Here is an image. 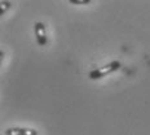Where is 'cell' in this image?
Returning a JSON list of instances; mask_svg holds the SVG:
<instances>
[{
	"label": "cell",
	"instance_id": "277c9868",
	"mask_svg": "<svg viewBox=\"0 0 150 135\" xmlns=\"http://www.w3.org/2000/svg\"><path fill=\"white\" fill-rule=\"evenodd\" d=\"M9 7H11V1H4V0H1L0 1V14H4L5 12L9 9Z\"/></svg>",
	"mask_w": 150,
	"mask_h": 135
},
{
	"label": "cell",
	"instance_id": "5b68a950",
	"mask_svg": "<svg viewBox=\"0 0 150 135\" xmlns=\"http://www.w3.org/2000/svg\"><path fill=\"white\" fill-rule=\"evenodd\" d=\"M71 4H89L91 0H70Z\"/></svg>",
	"mask_w": 150,
	"mask_h": 135
},
{
	"label": "cell",
	"instance_id": "3957f363",
	"mask_svg": "<svg viewBox=\"0 0 150 135\" xmlns=\"http://www.w3.org/2000/svg\"><path fill=\"white\" fill-rule=\"evenodd\" d=\"M5 135H38V131L27 127H9L5 130Z\"/></svg>",
	"mask_w": 150,
	"mask_h": 135
},
{
	"label": "cell",
	"instance_id": "7a4b0ae2",
	"mask_svg": "<svg viewBox=\"0 0 150 135\" xmlns=\"http://www.w3.org/2000/svg\"><path fill=\"white\" fill-rule=\"evenodd\" d=\"M35 30V36H36V42L39 46H45L48 42V38H47V31H45V25L43 22H36L34 26Z\"/></svg>",
	"mask_w": 150,
	"mask_h": 135
},
{
	"label": "cell",
	"instance_id": "6da1fadb",
	"mask_svg": "<svg viewBox=\"0 0 150 135\" xmlns=\"http://www.w3.org/2000/svg\"><path fill=\"white\" fill-rule=\"evenodd\" d=\"M120 66L122 65H120L119 61H111V62H109L108 65H105V66H101V68H97V69H95V70H92L89 73V78L93 81L101 79V78H104L105 75L111 74V73H114V71L119 70Z\"/></svg>",
	"mask_w": 150,
	"mask_h": 135
}]
</instances>
